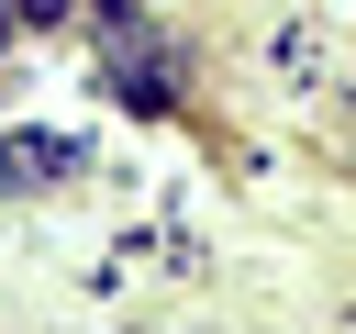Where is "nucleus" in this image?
Returning a JSON list of instances; mask_svg holds the SVG:
<instances>
[{
  "label": "nucleus",
  "instance_id": "3",
  "mask_svg": "<svg viewBox=\"0 0 356 334\" xmlns=\"http://www.w3.org/2000/svg\"><path fill=\"white\" fill-rule=\"evenodd\" d=\"M11 22H22V11H0V45H11Z\"/></svg>",
  "mask_w": 356,
  "mask_h": 334
},
{
  "label": "nucleus",
  "instance_id": "1",
  "mask_svg": "<svg viewBox=\"0 0 356 334\" xmlns=\"http://www.w3.org/2000/svg\"><path fill=\"white\" fill-rule=\"evenodd\" d=\"M67 167H89L67 134H0V189H56Z\"/></svg>",
  "mask_w": 356,
  "mask_h": 334
},
{
  "label": "nucleus",
  "instance_id": "4",
  "mask_svg": "<svg viewBox=\"0 0 356 334\" xmlns=\"http://www.w3.org/2000/svg\"><path fill=\"white\" fill-rule=\"evenodd\" d=\"M111 11H145V0H111Z\"/></svg>",
  "mask_w": 356,
  "mask_h": 334
},
{
  "label": "nucleus",
  "instance_id": "2",
  "mask_svg": "<svg viewBox=\"0 0 356 334\" xmlns=\"http://www.w3.org/2000/svg\"><path fill=\"white\" fill-rule=\"evenodd\" d=\"M11 11H22V22H67L78 0H11Z\"/></svg>",
  "mask_w": 356,
  "mask_h": 334
}]
</instances>
